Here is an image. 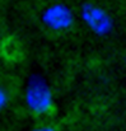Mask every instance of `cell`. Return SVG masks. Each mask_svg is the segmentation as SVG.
<instances>
[{
	"mask_svg": "<svg viewBox=\"0 0 126 131\" xmlns=\"http://www.w3.org/2000/svg\"><path fill=\"white\" fill-rule=\"evenodd\" d=\"M36 131H52V130H50V129H41V130H36Z\"/></svg>",
	"mask_w": 126,
	"mask_h": 131,
	"instance_id": "cell-2",
	"label": "cell"
},
{
	"mask_svg": "<svg viewBox=\"0 0 126 131\" xmlns=\"http://www.w3.org/2000/svg\"><path fill=\"white\" fill-rule=\"evenodd\" d=\"M23 55L20 43L13 37H5L0 42V56L8 62L20 61Z\"/></svg>",
	"mask_w": 126,
	"mask_h": 131,
	"instance_id": "cell-1",
	"label": "cell"
}]
</instances>
